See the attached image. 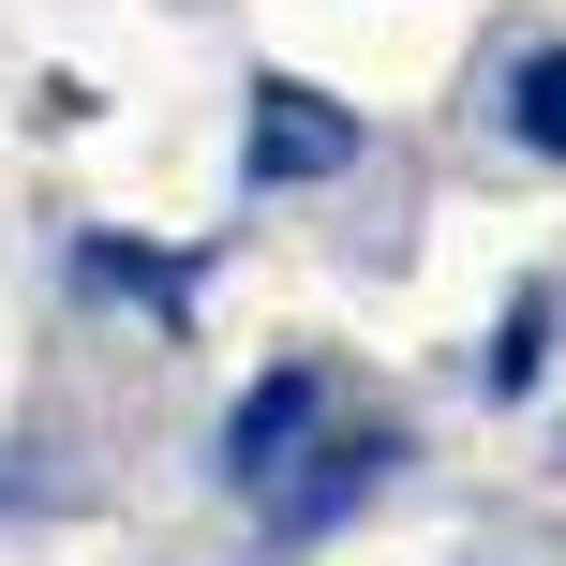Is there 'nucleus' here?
Listing matches in <instances>:
<instances>
[{
  "label": "nucleus",
  "mask_w": 566,
  "mask_h": 566,
  "mask_svg": "<svg viewBox=\"0 0 566 566\" xmlns=\"http://www.w3.org/2000/svg\"><path fill=\"white\" fill-rule=\"evenodd\" d=\"M75 283H90V298H149V313H179V269L119 254V239H90V254H75Z\"/></svg>",
  "instance_id": "39448f33"
},
{
  "label": "nucleus",
  "mask_w": 566,
  "mask_h": 566,
  "mask_svg": "<svg viewBox=\"0 0 566 566\" xmlns=\"http://www.w3.org/2000/svg\"><path fill=\"white\" fill-rule=\"evenodd\" d=\"M313 432H328V373L283 358V373H254V402L224 418V478L254 492V507H283V492L313 478Z\"/></svg>",
  "instance_id": "f257e3e1"
},
{
  "label": "nucleus",
  "mask_w": 566,
  "mask_h": 566,
  "mask_svg": "<svg viewBox=\"0 0 566 566\" xmlns=\"http://www.w3.org/2000/svg\"><path fill=\"white\" fill-rule=\"evenodd\" d=\"M358 492H388V432H328V462H313V478L283 492L269 522H283V537H313V522H343Z\"/></svg>",
  "instance_id": "7ed1b4c3"
},
{
  "label": "nucleus",
  "mask_w": 566,
  "mask_h": 566,
  "mask_svg": "<svg viewBox=\"0 0 566 566\" xmlns=\"http://www.w3.org/2000/svg\"><path fill=\"white\" fill-rule=\"evenodd\" d=\"M537 343H552V283H522L507 343H492V388H537Z\"/></svg>",
  "instance_id": "423d86ee"
},
{
  "label": "nucleus",
  "mask_w": 566,
  "mask_h": 566,
  "mask_svg": "<svg viewBox=\"0 0 566 566\" xmlns=\"http://www.w3.org/2000/svg\"><path fill=\"white\" fill-rule=\"evenodd\" d=\"M507 135H522V149H552V165H566V45H537V60L507 75Z\"/></svg>",
  "instance_id": "20e7f679"
},
{
  "label": "nucleus",
  "mask_w": 566,
  "mask_h": 566,
  "mask_svg": "<svg viewBox=\"0 0 566 566\" xmlns=\"http://www.w3.org/2000/svg\"><path fill=\"white\" fill-rule=\"evenodd\" d=\"M328 165H358V119H343L328 90L269 75V90H254V179L283 195V179H328Z\"/></svg>",
  "instance_id": "f03ea898"
}]
</instances>
